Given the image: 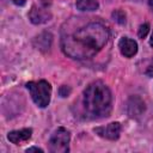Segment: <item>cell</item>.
Masks as SVG:
<instances>
[{
  "label": "cell",
  "instance_id": "cell-1",
  "mask_svg": "<svg viewBox=\"0 0 153 153\" xmlns=\"http://www.w3.org/2000/svg\"><path fill=\"white\" fill-rule=\"evenodd\" d=\"M109 29L98 22H92L68 36H63L61 47L63 53L76 60L93 57L108 43Z\"/></svg>",
  "mask_w": 153,
  "mask_h": 153
},
{
  "label": "cell",
  "instance_id": "cell-2",
  "mask_svg": "<svg viewBox=\"0 0 153 153\" xmlns=\"http://www.w3.org/2000/svg\"><path fill=\"white\" fill-rule=\"evenodd\" d=\"M112 97L109 87L102 81L90 84L84 91L82 105L91 118H103L110 115Z\"/></svg>",
  "mask_w": 153,
  "mask_h": 153
},
{
  "label": "cell",
  "instance_id": "cell-3",
  "mask_svg": "<svg viewBox=\"0 0 153 153\" xmlns=\"http://www.w3.org/2000/svg\"><path fill=\"white\" fill-rule=\"evenodd\" d=\"M26 88L29 90L32 100L39 108H45L50 103L51 96V86L45 80L39 81H30L26 84Z\"/></svg>",
  "mask_w": 153,
  "mask_h": 153
},
{
  "label": "cell",
  "instance_id": "cell-4",
  "mask_svg": "<svg viewBox=\"0 0 153 153\" xmlns=\"http://www.w3.org/2000/svg\"><path fill=\"white\" fill-rule=\"evenodd\" d=\"M69 131L61 127L51 135L49 140V151L53 153H67L69 151Z\"/></svg>",
  "mask_w": 153,
  "mask_h": 153
},
{
  "label": "cell",
  "instance_id": "cell-5",
  "mask_svg": "<svg viewBox=\"0 0 153 153\" xmlns=\"http://www.w3.org/2000/svg\"><path fill=\"white\" fill-rule=\"evenodd\" d=\"M94 131L104 139L117 140L120 137V134H121V124L118 122H112V123H109L104 127L94 128Z\"/></svg>",
  "mask_w": 153,
  "mask_h": 153
},
{
  "label": "cell",
  "instance_id": "cell-6",
  "mask_svg": "<svg viewBox=\"0 0 153 153\" xmlns=\"http://www.w3.org/2000/svg\"><path fill=\"white\" fill-rule=\"evenodd\" d=\"M118 48L126 57H133L137 53V43L129 37H122L118 42Z\"/></svg>",
  "mask_w": 153,
  "mask_h": 153
},
{
  "label": "cell",
  "instance_id": "cell-7",
  "mask_svg": "<svg viewBox=\"0 0 153 153\" xmlns=\"http://www.w3.org/2000/svg\"><path fill=\"white\" fill-rule=\"evenodd\" d=\"M29 18L33 24H43V23H47L51 18V14L45 8L32 6V8L29 12Z\"/></svg>",
  "mask_w": 153,
  "mask_h": 153
},
{
  "label": "cell",
  "instance_id": "cell-8",
  "mask_svg": "<svg viewBox=\"0 0 153 153\" xmlns=\"http://www.w3.org/2000/svg\"><path fill=\"white\" fill-rule=\"evenodd\" d=\"M32 130L30 128H24L20 130H12L7 134V139L14 145H22L23 142L30 140Z\"/></svg>",
  "mask_w": 153,
  "mask_h": 153
},
{
  "label": "cell",
  "instance_id": "cell-9",
  "mask_svg": "<svg viewBox=\"0 0 153 153\" xmlns=\"http://www.w3.org/2000/svg\"><path fill=\"white\" fill-rule=\"evenodd\" d=\"M127 111L130 117H137L145 111V103L139 97H131L127 104Z\"/></svg>",
  "mask_w": 153,
  "mask_h": 153
},
{
  "label": "cell",
  "instance_id": "cell-10",
  "mask_svg": "<svg viewBox=\"0 0 153 153\" xmlns=\"http://www.w3.org/2000/svg\"><path fill=\"white\" fill-rule=\"evenodd\" d=\"M75 5L80 11H96L99 6L98 0H76Z\"/></svg>",
  "mask_w": 153,
  "mask_h": 153
},
{
  "label": "cell",
  "instance_id": "cell-11",
  "mask_svg": "<svg viewBox=\"0 0 153 153\" xmlns=\"http://www.w3.org/2000/svg\"><path fill=\"white\" fill-rule=\"evenodd\" d=\"M112 18H114V20H116L120 24H124L126 23V14L121 10H116L115 12H112Z\"/></svg>",
  "mask_w": 153,
  "mask_h": 153
},
{
  "label": "cell",
  "instance_id": "cell-12",
  "mask_svg": "<svg viewBox=\"0 0 153 153\" xmlns=\"http://www.w3.org/2000/svg\"><path fill=\"white\" fill-rule=\"evenodd\" d=\"M148 31H149V25H148L147 23H145V24L140 25L137 35H139V37H140V38H145V37H146V35L148 33Z\"/></svg>",
  "mask_w": 153,
  "mask_h": 153
},
{
  "label": "cell",
  "instance_id": "cell-13",
  "mask_svg": "<svg viewBox=\"0 0 153 153\" xmlns=\"http://www.w3.org/2000/svg\"><path fill=\"white\" fill-rule=\"evenodd\" d=\"M146 74L148 76H153V59L151 60L149 65L147 66V69H146Z\"/></svg>",
  "mask_w": 153,
  "mask_h": 153
},
{
  "label": "cell",
  "instance_id": "cell-14",
  "mask_svg": "<svg viewBox=\"0 0 153 153\" xmlns=\"http://www.w3.org/2000/svg\"><path fill=\"white\" fill-rule=\"evenodd\" d=\"M26 152H27V153H29V152H39V153H42L43 149H41V148H38V147H30V148L26 149Z\"/></svg>",
  "mask_w": 153,
  "mask_h": 153
},
{
  "label": "cell",
  "instance_id": "cell-15",
  "mask_svg": "<svg viewBox=\"0 0 153 153\" xmlns=\"http://www.w3.org/2000/svg\"><path fill=\"white\" fill-rule=\"evenodd\" d=\"M13 2H14L16 5H20V6H23V5L25 4V0H13Z\"/></svg>",
  "mask_w": 153,
  "mask_h": 153
},
{
  "label": "cell",
  "instance_id": "cell-16",
  "mask_svg": "<svg viewBox=\"0 0 153 153\" xmlns=\"http://www.w3.org/2000/svg\"><path fill=\"white\" fill-rule=\"evenodd\" d=\"M149 44L153 47V33H152V36H151V39H149Z\"/></svg>",
  "mask_w": 153,
  "mask_h": 153
},
{
  "label": "cell",
  "instance_id": "cell-17",
  "mask_svg": "<svg viewBox=\"0 0 153 153\" xmlns=\"http://www.w3.org/2000/svg\"><path fill=\"white\" fill-rule=\"evenodd\" d=\"M148 2H149V6H151V8L153 10V0H148Z\"/></svg>",
  "mask_w": 153,
  "mask_h": 153
}]
</instances>
